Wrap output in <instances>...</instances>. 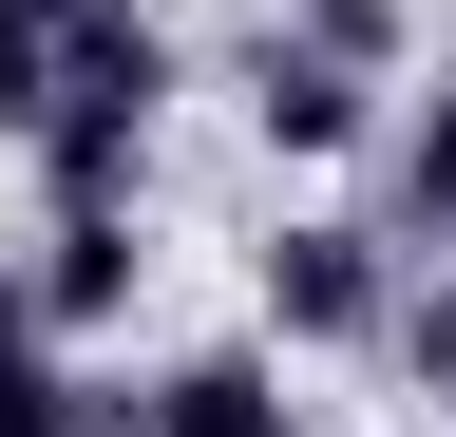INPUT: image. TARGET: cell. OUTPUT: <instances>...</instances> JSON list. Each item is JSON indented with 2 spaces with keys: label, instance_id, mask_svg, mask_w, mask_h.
Masks as SVG:
<instances>
[{
  "label": "cell",
  "instance_id": "obj_1",
  "mask_svg": "<svg viewBox=\"0 0 456 437\" xmlns=\"http://www.w3.org/2000/svg\"><path fill=\"white\" fill-rule=\"evenodd\" d=\"M380 304H399V229L380 209H285L248 247V343L266 361H362Z\"/></svg>",
  "mask_w": 456,
  "mask_h": 437
},
{
  "label": "cell",
  "instance_id": "obj_2",
  "mask_svg": "<svg viewBox=\"0 0 456 437\" xmlns=\"http://www.w3.org/2000/svg\"><path fill=\"white\" fill-rule=\"evenodd\" d=\"M228 77H248V152H266V172H342V152H380V95H399V77L305 58L285 20H248V58H228Z\"/></svg>",
  "mask_w": 456,
  "mask_h": 437
},
{
  "label": "cell",
  "instance_id": "obj_3",
  "mask_svg": "<svg viewBox=\"0 0 456 437\" xmlns=\"http://www.w3.org/2000/svg\"><path fill=\"white\" fill-rule=\"evenodd\" d=\"M20 286H38L57 343H114V323H134V286H152V229H134V209H38Z\"/></svg>",
  "mask_w": 456,
  "mask_h": 437
},
{
  "label": "cell",
  "instance_id": "obj_4",
  "mask_svg": "<svg viewBox=\"0 0 456 437\" xmlns=\"http://www.w3.org/2000/svg\"><path fill=\"white\" fill-rule=\"evenodd\" d=\"M134 437H305V400H285V361L228 323V343H191V361L134 380Z\"/></svg>",
  "mask_w": 456,
  "mask_h": 437
},
{
  "label": "cell",
  "instance_id": "obj_5",
  "mask_svg": "<svg viewBox=\"0 0 456 437\" xmlns=\"http://www.w3.org/2000/svg\"><path fill=\"white\" fill-rule=\"evenodd\" d=\"M20 172H38V209H152V134L134 115H38Z\"/></svg>",
  "mask_w": 456,
  "mask_h": 437
},
{
  "label": "cell",
  "instance_id": "obj_6",
  "mask_svg": "<svg viewBox=\"0 0 456 437\" xmlns=\"http://www.w3.org/2000/svg\"><path fill=\"white\" fill-rule=\"evenodd\" d=\"M380 229L399 247H456V77L419 95V115H380Z\"/></svg>",
  "mask_w": 456,
  "mask_h": 437
},
{
  "label": "cell",
  "instance_id": "obj_7",
  "mask_svg": "<svg viewBox=\"0 0 456 437\" xmlns=\"http://www.w3.org/2000/svg\"><path fill=\"white\" fill-rule=\"evenodd\" d=\"M362 361H399L419 400H456V266H437V247H399V304H380Z\"/></svg>",
  "mask_w": 456,
  "mask_h": 437
},
{
  "label": "cell",
  "instance_id": "obj_8",
  "mask_svg": "<svg viewBox=\"0 0 456 437\" xmlns=\"http://www.w3.org/2000/svg\"><path fill=\"white\" fill-rule=\"evenodd\" d=\"M285 38H305V58H342V77H399L419 58V0H266Z\"/></svg>",
  "mask_w": 456,
  "mask_h": 437
},
{
  "label": "cell",
  "instance_id": "obj_9",
  "mask_svg": "<svg viewBox=\"0 0 456 437\" xmlns=\"http://www.w3.org/2000/svg\"><path fill=\"white\" fill-rule=\"evenodd\" d=\"M38 134V0H0V152Z\"/></svg>",
  "mask_w": 456,
  "mask_h": 437
}]
</instances>
